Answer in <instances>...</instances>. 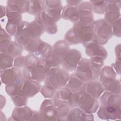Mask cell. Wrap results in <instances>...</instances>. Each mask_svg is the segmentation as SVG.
<instances>
[{"label":"cell","mask_w":121,"mask_h":121,"mask_svg":"<svg viewBox=\"0 0 121 121\" xmlns=\"http://www.w3.org/2000/svg\"><path fill=\"white\" fill-rule=\"evenodd\" d=\"M94 120L92 114L87 113L79 107H73L70 109L67 116V121H90Z\"/></svg>","instance_id":"cell-24"},{"label":"cell","mask_w":121,"mask_h":121,"mask_svg":"<svg viewBox=\"0 0 121 121\" xmlns=\"http://www.w3.org/2000/svg\"><path fill=\"white\" fill-rule=\"evenodd\" d=\"M115 54L117 58H121V44H119L115 48Z\"/></svg>","instance_id":"cell-41"},{"label":"cell","mask_w":121,"mask_h":121,"mask_svg":"<svg viewBox=\"0 0 121 121\" xmlns=\"http://www.w3.org/2000/svg\"><path fill=\"white\" fill-rule=\"evenodd\" d=\"M97 115L100 118L104 120H120L121 108L101 105L97 112Z\"/></svg>","instance_id":"cell-16"},{"label":"cell","mask_w":121,"mask_h":121,"mask_svg":"<svg viewBox=\"0 0 121 121\" xmlns=\"http://www.w3.org/2000/svg\"><path fill=\"white\" fill-rule=\"evenodd\" d=\"M81 57V54L79 51L75 49H69L62 60L61 65L63 69L67 71L76 70Z\"/></svg>","instance_id":"cell-10"},{"label":"cell","mask_w":121,"mask_h":121,"mask_svg":"<svg viewBox=\"0 0 121 121\" xmlns=\"http://www.w3.org/2000/svg\"><path fill=\"white\" fill-rule=\"evenodd\" d=\"M25 49L30 54H34L39 58H45L52 52V47L38 38L30 41L25 46Z\"/></svg>","instance_id":"cell-7"},{"label":"cell","mask_w":121,"mask_h":121,"mask_svg":"<svg viewBox=\"0 0 121 121\" xmlns=\"http://www.w3.org/2000/svg\"><path fill=\"white\" fill-rule=\"evenodd\" d=\"M82 90L98 99L102 95L104 89L101 82L96 80L85 82Z\"/></svg>","instance_id":"cell-18"},{"label":"cell","mask_w":121,"mask_h":121,"mask_svg":"<svg viewBox=\"0 0 121 121\" xmlns=\"http://www.w3.org/2000/svg\"><path fill=\"white\" fill-rule=\"evenodd\" d=\"M64 39L68 44L81 43L84 46L93 42H96L93 25H85L79 22L74 24L73 27L67 32Z\"/></svg>","instance_id":"cell-1"},{"label":"cell","mask_w":121,"mask_h":121,"mask_svg":"<svg viewBox=\"0 0 121 121\" xmlns=\"http://www.w3.org/2000/svg\"><path fill=\"white\" fill-rule=\"evenodd\" d=\"M84 84V82L81 80L75 73H74L69 76L66 86L71 92L77 93L82 90Z\"/></svg>","instance_id":"cell-27"},{"label":"cell","mask_w":121,"mask_h":121,"mask_svg":"<svg viewBox=\"0 0 121 121\" xmlns=\"http://www.w3.org/2000/svg\"><path fill=\"white\" fill-rule=\"evenodd\" d=\"M79 92V97L77 106L87 113L95 112L99 107L98 100L82 90Z\"/></svg>","instance_id":"cell-8"},{"label":"cell","mask_w":121,"mask_h":121,"mask_svg":"<svg viewBox=\"0 0 121 121\" xmlns=\"http://www.w3.org/2000/svg\"><path fill=\"white\" fill-rule=\"evenodd\" d=\"M69 78L68 71L59 67L52 68L44 80V85L58 90L66 86Z\"/></svg>","instance_id":"cell-3"},{"label":"cell","mask_w":121,"mask_h":121,"mask_svg":"<svg viewBox=\"0 0 121 121\" xmlns=\"http://www.w3.org/2000/svg\"><path fill=\"white\" fill-rule=\"evenodd\" d=\"M112 27V34L115 36L121 37V18L111 25Z\"/></svg>","instance_id":"cell-37"},{"label":"cell","mask_w":121,"mask_h":121,"mask_svg":"<svg viewBox=\"0 0 121 121\" xmlns=\"http://www.w3.org/2000/svg\"><path fill=\"white\" fill-rule=\"evenodd\" d=\"M52 68L48 65L45 59L39 58L34 66H25L22 69L23 78L33 80L38 82L44 80Z\"/></svg>","instance_id":"cell-2"},{"label":"cell","mask_w":121,"mask_h":121,"mask_svg":"<svg viewBox=\"0 0 121 121\" xmlns=\"http://www.w3.org/2000/svg\"><path fill=\"white\" fill-rule=\"evenodd\" d=\"M57 91L53 89L49 86H41L40 92L42 95L45 98H52Z\"/></svg>","instance_id":"cell-36"},{"label":"cell","mask_w":121,"mask_h":121,"mask_svg":"<svg viewBox=\"0 0 121 121\" xmlns=\"http://www.w3.org/2000/svg\"><path fill=\"white\" fill-rule=\"evenodd\" d=\"M23 50L22 45L17 42L11 41L8 45L5 53L12 57H17L20 56Z\"/></svg>","instance_id":"cell-30"},{"label":"cell","mask_w":121,"mask_h":121,"mask_svg":"<svg viewBox=\"0 0 121 121\" xmlns=\"http://www.w3.org/2000/svg\"><path fill=\"white\" fill-rule=\"evenodd\" d=\"M1 70L12 67L13 63V57L5 53H0Z\"/></svg>","instance_id":"cell-33"},{"label":"cell","mask_w":121,"mask_h":121,"mask_svg":"<svg viewBox=\"0 0 121 121\" xmlns=\"http://www.w3.org/2000/svg\"><path fill=\"white\" fill-rule=\"evenodd\" d=\"M100 97V102L101 105L121 107V94L106 91Z\"/></svg>","instance_id":"cell-20"},{"label":"cell","mask_w":121,"mask_h":121,"mask_svg":"<svg viewBox=\"0 0 121 121\" xmlns=\"http://www.w3.org/2000/svg\"><path fill=\"white\" fill-rule=\"evenodd\" d=\"M29 22L21 21L14 35L16 42L21 45H25L31 40L29 31Z\"/></svg>","instance_id":"cell-17"},{"label":"cell","mask_w":121,"mask_h":121,"mask_svg":"<svg viewBox=\"0 0 121 121\" xmlns=\"http://www.w3.org/2000/svg\"><path fill=\"white\" fill-rule=\"evenodd\" d=\"M116 74L112 67L106 66L103 68L102 71H100V79L101 80L103 79L110 77L116 78Z\"/></svg>","instance_id":"cell-34"},{"label":"cell","mask_w":121,"mask_h":121,"mask_svg":"<svg viewBox=\"0 0 121 121\" xmlns=\"http://www.w3.org/2000/svg\"><path fill=\"white\" fill-rule=\"evenodd\" d=\"M78 6H72L68 5L65 6L62 9V17L65 19L69 20L74 24L78 23L79 20Z\"/></svg>","instance_id":"cell-25"},{"label":"cell","mask_w":121,"mask_h":121,"mask_svg":"<svg viewBox=\"0 0 121 121\" xmlns=\"http://www.w3.org/2000/svg\"><path fill=\"white\" fill-rule=\"evenodd\" d=\"M1 79L6 85L17 83L23 79L22 71L17 67L1 70Z\"/></svg>","instance_id":"cell-11"},{"label":"cell","mask_w":121,"mask_h":121,"mask_svg":"<svg viewBox=\"0 0 121 121\" xmlns=\"http://www.w3.org/2000/svg\"><path fill=\"white\" fill-rule=\"evenodd\" d=\"M46 16L52 21L57 22L61 17L60 12L63 9L61 2L60 0H45Z\"/></svg>","instance_id":"cell-13"},{"label":"cell","mask_w":121,"mask_h":121,"mask_svg":"<svg viewBox=\"0 0 121 121\" xmlns=\"http://www.w3.org/2000/svg\"><path fill=\"white\" fill-rule=\"evenodd\" d=\"M85 47L86 54L90 57H99L104 60L107 58V51L103 46L96 42H93Z\"/></svg>","instance_id":"cell-21"},{"label":"cell","mask_w":121,"mask_h":121,"mask_svg":"<svg viewBox=\"0 0 121 121\" xmlns=\"http://www.w3.org/2000/svg\"><path fill=\"white\" fill-rule=\"evenodd\" d=\"M45 9V0L28 1V9L27 12L36 16Z\"/></svg>","instance_id":"cell-29"},{"label":"cell","mask_w":121,"mask_h":121,"mask_svg":"<svg viewBox=\"0 0 121 121\" xmlns=\"http://www.w3.org/2000/svg\"><path fill=\"white\" fill-rule=\"evenodd\" d=\"M41 87L39 82L23 78L19 84L18 91L17 95H20L27 98L32 97L40 91Z\"/></svg>","instance_id":"cell-9"},{"label":"cell","mask_w":121,"mask_h":121,"mask_svg":"<svg viewBox=\"0 0 121 121\" xmlns=\"http://www.w3.org/2000/svg\"><path fill=\"white\" fill-rule=\"evenodd\" d=\"M29 31L31 39H35L40 38L43 33L44 29L39 22L35 20L29 23Z\"/></svg>","instance_id":"cell-28"},{"label":"cell","mask_w":121,"mask_h":121,"mask_svg":"<svg viewBox=\"0 0 121 121\" xmlns=\"http://www.w3.org/2000/svg\"><path fill=\"white\" fill-rule=\"evenodd\" d=\"M79 23L85 25H93L94 23L93 9L90 2H82L78 5Z\"/></svg>","instance_id":"cell-14"},{"label":"cell","mask_w":121,"mask_h":121,"mask_svg":"<svg viewBox=\"0 0 121 121\" xmlns=\"http://www.w3.org/2000/svg\"><path fill=\"white\" fill-rule=\"evenodd\" d=\"M71 92L66 86L58 90L53 96V102L54 105L56 107L64 104L69 105Z\"/></svg>","instance_id":"cell-23"},{"label":"cell","mask_w":121,"mask_h":121,"mask_svg":"<svg viewBox=\"0 0 121 121\" xmlns=\"http://www.w3.org/2000/svg\"><path fill=\"white\" fill-rule=\"evenodd\" d=\"M39 112L43 120H57V110L51 99H45L42 104Z\"/></svg>","instance_id":"cell-15"},{"label":"cell","mask_w":121,"mask_h":121,"mask_svg":"<svg viewBox=\"0 0 121 121\" xmlns=\"http://www.w3.org/2000/svg\"><path fill=\"white\" fill-rule=\"evenodd\" d=\"M107 8L105 12L104 20L112 25L121 18V1H106Z\"/></svg>","instance_id":"cell-12"},{"label":"cell","mask_w":121,"mask_h":121,"mask_svg":"<svg viewBox=\"0 0 121 121\" xmlns=\"http://www.w3.org/2000/svg\"><path fill=\"white\" fill-rule=\"evenodd\" d=\"M27 98L26 97L20 95H16L11 96V99L14 104L17 107L26 105L27 104Z\"/></svg>","instance_id":"cell-35"},{"label":"cell","mask_w":121,"mask_h":121,"mask_svg":"<svg viewBox=\"0 0 121 121\" xmlns=\"http://www.w3.org/2000/svg\"><path fill=\"white\" fill-rule=\"evenodd\" d=\"M93 28L96 43L101 45L106 43L113 35L111 25L104 19H100L94 22Z\"/></svg>","instance_id":"cell-6"},{"label":"cell","mask_w":121,"mask_h":121,"mask_svg":"<svg viewBox=\"0 0 121 121\" xmlns=\"http://www.w3.org/2000/svg\"><path fill=\"white\" fill-rule=\"evenodd\" d=\"M94 12L97 14H104L107 8L106 1H90Z\"/></svg>","instance_id":"cell-31"},{"label":"cell","mask_w":121,"mask_h":121,"mask_svg":"<svg viewBox=\"0 0 121 121\" xmlns=\"http://www.w3.org/2000/svg\"><path fill=\"white\" fill-rule=\"evenodd\" d=\"M25 56H19L16 58L14 61V67L19 69L24 67Z\"/></svg>","instance_id":"cell-38"},{"label":"cell","mask_w":121,"mask_h":121,"mask_svg":"<svg viewBox=\"0 0 121 121\" xmlns=\"http://www.w3.org/2000/svg\"><path fill=\"white\" fill-rule=\"evenodd\" d=\"M100 70L93 66L89 59H82L79 61L75 72L83 82L97 80L100 74Z\"/></svg>","instance_id":"cell-4"},{"label":"cell","mask_w":121,"mask_h":121,"mask_svg":"<svg viewBox=\"0 0 121 121\" xmlns=\"http://www.w3.org/2000/svg\"><path fill=\"white\" fill-rule=\"evenodd\" d=\"M112 65H113V68L116 70L117 73L120 74L121 73V58H117L116 61L114 64H112Z\"/></svg>","instance_id":"cell-39"},{"label":"cell","mask_w":121,"mask_h":121,"mask_svg":"<svg viewBox=\"0 0 121 121\" xmlns=\"http://www.w3.org/2000/svg\"><path fill=\"white\" fill-rule=\"evenodd\" d=\"M33 111L25 105L16 107L12 114V118L16 121H32Z\"/></svg>","instance_id":"cell-22"},{"label":"cell","mask_w":121,"mask_h":121,"mask_svg":"<svg viewBox=\"0 0 121 121\" xmlns=\"http://www.w3.org/2000/svg\"><path fill=\"white\" fill-rule=\"evenodd\" d=\"M35 20L39 22L43 25L44 30L48 34H54L57 33V26L56 23L51 20L46 16L44 10L35 16Z\"/></svg>","instance_id":"cell-19"},{"label":"cell","mask_w":121,"mask_h":121,"mask_svg":"<svg viewBox=\"0 0 121 121\" xmlns=\"http://www.w3.org/2000/svg\"><path fill=\"white\" fill-rule=\"evenodd\" d=\"M69 49V44L65 41H59L55 43L51 54L44 59L51 68L58 67L61 65L62 58Z\"/></svg>","instance_id":"cell-5"},{"label":"cell","mask_w":121,"mask_h":121,"mask_svg":"<svg viewBox=\"0 0 121 121\" xmlns=\"http://www.w3.org/2000/svg\"><path fill=\"white\" fill-rule=\"evenodd\" d=\"M104 88L107 92L121 94L120 82L115 78L110 77L100 80Z\"/></svg>","instance_id":"cell-26"},{"label":"cell","mask_w":121,"mask_h":121,"mask_svg":"<svg viewBox=\"0 0 121 121\" xmlns=\"http://www.w3.org/2000/svg\"><path fill=\"white\" fill-rule=\"evenodd\" d=\"M67 3L68 5L72 6H78L81 2L82 1L79 0H67Z\"/></svg>","instance_id":"cell-40"},{"label":"cell","mask_w":121,"mask_h":121,"mask_svg":"<svg viewBox=\"0 0 121 121\" xmlns=\"http://www.w3.org/2000/svg\"><path fill=\"white\" fill-rule=\"evenodd\" d=\"M71 108L67 104H64L57 107V120H67V116Z\"/></svg>","instance_id":"cell-32"}]
</instances>
